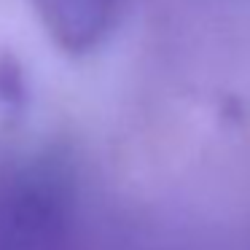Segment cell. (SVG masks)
I'll return each mask as SVG.
<instances>
[{"label": "cell", "instance_id": "cell-2", "mask_svg": "<svg viewBox=\"0 0 250 250\" xmlns=\"http://www.w3.org/2000/svg\"><path fill=\"white\" fill-rule=\"evenodd\" d=\"M24 97V78L19 70V62L11 54L0 51V100L17 105Z\"/></svg>", "mask_w": 250, "mask_h": 250}, {"label": "cell", "instance_id": "cell-1", "mask_svg": "<svg viewBox=\"0 0 250 250\" xmlns=\"http://www.w3.org/2000/svg\"><path fill=\"white\" fill-rule=\"evenodd\" d=\"M57 49L70 57L94 51L119 14V0H30Z\"/></svg>", "mask_w": 250, "mask_h": 250}]
</instances>
